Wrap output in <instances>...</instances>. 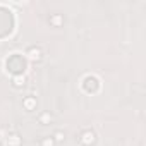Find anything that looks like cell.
I'll return each mask as SVG.
<instances>
[{"instance_id": "ba28073f", "label": "cell", "mask_w": 146, "mask_h": 146, "mask_svg": "<svg viewBox=\"0 0 146 146\" xmlns=\"http://www.w3.org/2000/svg\"><path fill=\"white\" fill-rule=\"evenodd\" d=\"M52 137H53L55 143H64V141H65V132H64V131H55V132L52 134Z\"/></svg>"}, {"instance_id": "3957f363", "label": "cell", "mask_w": 146, "mask_h": 146, "mask_svg": "<svg viewBox=\"0 0 146 146\" xmlns=\"http://www.w3.org/2000/svg\"><path fill=\"white\" fill-rule=\"evenodd\" d=\"M36 107H38V100H36V96L28 95V96L23 98V108H24L26 112H35Z\"/></svg>"}, {"instance_id": "8992f818", "label": "cell", "mask_w": 146, "mask_h": 146, "mask_svg": "<svg viewBox=\"0 0 146 146\" xmlns=\"http://www.w3.org/2000/svg\"><path fill=\"white\" fill-rule=\"evenodd\" d=\"M48 23H50L52 28H60L64 24V16L62 14H52L50 19H48Z\"/></svg>"}, {"instance_id": "5b68a950", "label": "cell", "mask_w": 146, "mask_h": 146, "mask_svg": "<svg viewBox=\"0 0 146 146\" xmlns=\"http://www.w3.org/2000/svg\"><path fill=\"white\" fill-rule=\"evenodd\" d=\"M7 146H23V137L17 132H11L7 137Z\"/></svg>"}, {"instance_id": "7a4b0ae2", "label": "cell", "mask_w": 146, "mask_h": 146, "mask_svg": "<svg viewBox=\"0 0 146 146\" xmlns=\"http://www.w3.org/2000/svg\"><path fill=\"white\" fill-rule=\"evenodd\" d=\"M26 55H28V58H29V60H33V62H40V60L43 58V50H41V46L31 45V46H28Z\"/></svg>"}, {"instance_id": "277c9868", "label": "cell", "mask_w": 146, "mask_h": 146, "mask_svg": "<svg viewBox=\"0 0 146 146\" xmlns=\"http://www.w3.org/2000/svg\"><path fill=\"white\" fill-rule=\"evenodd\" d=\"M36 120H38L40 125H50V124H53V115L45 110V112H40V113H38Z\"/></svg>"}, {"instance_id": "9c48e42d", "label": "cell", "mask_w": 146, "mask_h": 146, "mask_svg": "<svg viewBox=\"0 0 146 146\" xmlns=\"http://www.w3.org/2000/svg\"><path fill=\"white\" fill-rule=\"evenodd\" d=\"M57 143L53 141V137L52 136H45V137H41V141H40V146H55Z\"/></svg>"}, {"instance_id": "52a82bcc", "label": "cell", "mask_w": 146, "mask_h": 146, "mask_svg": "<svg viewBox=\"0 0 146 146\" xmlns=\"http://www.w3.org/2000/svg\"><path fill=\"white\" fill-rule=\"evenodd\" d=\"M24 84H26V76L19 74V76H14L12 78V86L14 88H23Z\"/></svg>"}, {"instance_id": "6da1fadb", "label": "cell", "mask_w": 146, "mask_h": 146, "mask_svg": "<svg viewBox=\"0 0 146 146\" xmlns=\"http://www.w3.org/2000/svg\"><path fill=\"white\" fill-rule=\"evenodd\" d=\"M79 143L81 146H93L96 143V132L93 129H83L79 134Z\"/></svg>"}]
</instances>
